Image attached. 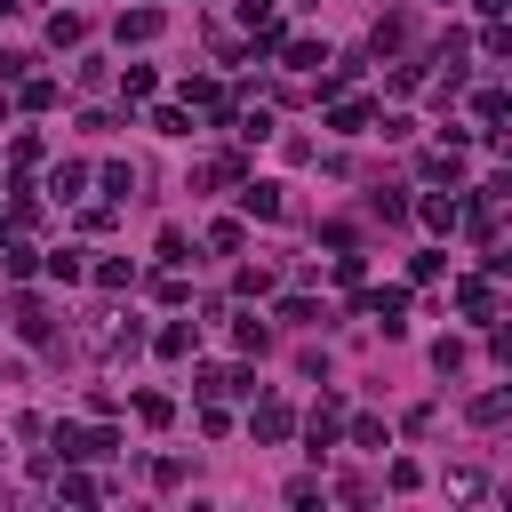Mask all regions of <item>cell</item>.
<instances>
[{
    "label": "cell",
    "mask_w": 512,
    "mask_h": 512,
    "mask_svg": "<svg viewBox=\"0 0 512 512\" xmlns=\"http://www.w3.org/2000/svg\"><path fill=\"white\" fill-rule=\"evenodd\" d=\"M288 200H280V184H264V176H240V216H256V224H272Z\"/></svg>",
    "instance_id": "1"
},
{
    "label": "cell",
    "mask_w": 512,
    "mask_h": 512,
    "mask_svg": "<svg viewBox=\"0 0 512 512\" xmlns=\"http://www.w3.org/2000/svg\"><path fill=\"white\" fill-rule=\"evenodd\" d=\"M112 448H120V432H80V448H72V464H80V456H112Z\"/></svg>",
    "instance_id": "29"
},
{
    "label": "cell",
    "mask_w": 512,
    "mask_h": 512,
    "mask_svg": "<svg viewBox=\"0 0 512 512\" xmlns=\"http://www.w3.org/2000/svg\"><path fill=\"white\" fill-rule=\"evenodd\" d=\"M472 8H480V16H504V0H472Z\"/></svg>",
    "instance_id": "33"
},
{
    "label": "cell",
    "mask_w": 512,
    "mask_h": 512,
    "mask_svg": "<svg viewBox=\"0 0 512 512\" xmlns=\"http://www.w3.org/2000/svg\"><path fill=\"white\" fill-rule=\"evenodd\" d=\"M48 40H56V48H80V40H88V24L64 8V16H48Z\"/></svg>",
    "instance_id": "15"
},
{
    "label": "cell",
    "mask_w": 512,
    "mask_h": 512,
    "mask_svg": "<svg viewBox=\"0 0 512 512\" xmlns=\"http://www.w3.org/2000/svg\"><path fill=\"white\" fill-rule=\"evenodd\" d=\"M184 104H200V112H216V120H224V88H216L208 72H192V80H184Z\"/></svg>",
    "instance_id": "9"
},
{
    "label": "cell",
    "mask_w": 512,
    "mask_h": 512,
    "mask_svg": "<svg viewBox=\"0 0 512 512\" xmlns=\"http://www.w3.org/2000/svg\"><path fill=\"white\" fill-rule=\"evenodd\" d=\"M424 176H432V184H456V176H464V160H456V152H432V160H424Z\"/></svg>",
    "instance_id": "27"
},
{
    "label": "cell",
    "mask_w": 512,
    "mask_h": 512,
    "mask_svg": "<svg viewBox=\"0 0 512 512\" xmlns=\"http://www.w3.org/2000/svg\"><path fill=\"white\" fill-rule=\"evenodd\" d=\"M504 416H512V392H480L472 400V424H504Z\"/></svg>",
    "instance_id": "18"
},
{
    "label": "cell",
    "mask_w": 512,
    "mask_h": 512,
    "mask_svg": "<svg viewBox=\"0 0 512 512\" xmlns=\"http://www.w3.org/2000/svg\"><path fill=\"white\" fill-rule=\"evenodd\" d=\"M336 432H344V408H336V400H320V408L304 416V448L320 456V448H336Z\"/></svg>",
    "instance_id": "2"
},
{
    "label": "cell",
    "mask_w": 512,
    "mask_h": 512,
    "mask_svg": "<svg viewBox=\"0 0 512 512\" xmlns=\"http://www.w3.org/2000/svg\"><path fill=\"white\" fill-rule=\"evenodd\" d=\"M432 368H440V376H448V368H464V344H456V336H440V344H432Z\"/></svg>",
    "instance_id": "31"
},
{
    "label": "cell",
    "mask_w": 512,
    "mask_h": 512,
    "mask_svg": "<svg viewBox=\"0 0 512 512\" xmlns=\"http://www.w3.org/2000/svg\"><path fill=\"white\" fill-rule=\"evenodd\" d=\"M360 312H368V320H384V336H400V312H408V288H376V296H360Z\"/></svg>",
    "instance_id": "4"
},
{
    "label": "cell",
    "mask_w": 512,
    "mask_h": 512,
    "mask_svg": "<svg viewBox=\"0 0 512 512\" xmlns=\"http://www.w3.org/2000/svg\"><path fill=\"white\" fill-rule=\"evenodd\" d=\"M152 128H160V136H192V112H184V104H160Z\"/></svg>",
    "instance_id": "21"
},
{
    "label": "cell",
    "mask_w": 512,
    "mask_h": 512,
    "mask_svg": "<svg viewBox=\"0 0 512 512\" xmlns=\"http://www.w3.org/2000/svg\"><path fill=\"white\" fill-rule=\"evenodd\" d=\"M472 112H480V128H496V120H504V88H480V96H472Z\"/></svg>",
    "instance_id": "26"
},
{
    "label": "cell",
    "mask_w": 512,
    "mask_h": 512,
    "mask_svg": "<svg viewBox=\"0 0 512 512\" xmlns=\"http://www.w3.org/2000/svg\"><path fill=\"white\" fill-rule=\"evenodd\" d=\"M192 336H200L192 320H168V328H160V352H168V360H184V352H192Z\"/></svg>",
    "instance_id": "17"
},
{
    "label": "cell",
    "mask_w": 512,
    "mask_h": 512,
    "mask_svg": "<svg viewBox=\"0 0 512 512\" xmlns=\"http://www.w3.org/2000/svg\"><path fill=\"white\" fill-rule=\"evenodd\" d=\"M232 136H240V144H264V136H272V112H264V104H256V112H240V128H232Z\"/></svg>",
    "instance_id": "22"
},
{
    "label": "cell",
    "mask_w": 512,
    "mask_h": 512,
    "mask_svg": "<svg viewBox=\"0 0 512 512\" xmlns=\"http://www.w3.org/2000/svg\"><path fill=\"white\" fill-rule=\"evenodd\" d=\"M152 32H160V8H128V16H120V48H128V40H152Z\"/></svg>",
    "instance_id": "13"
},
{
    "label": "cell",
    "mask_w": 512,
    "mask_h": 512,
    "mask_svg": "<svg viewBox=\"0 0 512 512\" xmlns=\"http://www.w3.org/2000/svg\"><path fill=\"white\" fill-rule=\"evenodd\" d=\"M56 104V80H24V112H48Z\"/></svg>",
    "instance_id": "30"
},
{
    "label": "cell",
    "mask_w": 512,
    "mask_h": 512,
    "mask_svg": "<svg viewBox=\"0 0 512 512\" xmlns=\"http://www.w3.org/2000/svg\"><path fill=\"white\" fill-rule=\"evenodd\" d=\"M80 184H88L80 160H56V168H48V192H56V200H80Z\"/></svg>",
    "instance_id": "10"
},
{
    "label": "cell",
    "mask_w": 512,
    "mask_h": 512,
    "mask_svg": "<svg viewBox=\"0 0 512 512\" xmlns=\"http://www.w3.org/2000/svg\"><path fill=\"white\" fill-rule=\"evenodd\" d=\"M240 24L256 32V48H280V40H288V32H280V8H272V0H240Z\"/></svg>",
    "instance_id": "3"
},
{
    "label": "cell",
    "mask_w": 512,
    "mask_h": 512,
    "mask_svg": "<svg viewBox=\"0 0 512 512\" xmlns=\"http://www.w3.org/2000/svg\"><path fill=\"white\" fill-rule=\"evenodd\" d=\"M368 120H376L368 104H352V96H328V128H336V136H360Z\"/></svg>",
    "instance_id": "6"
},
{
    "label": "cell",
    "mask_w": 512,
    "mask_h": 512,
    "mask_svg": "<svg viewBox=\"0 0 512 512\" xmlns=\"http://www.w3.org/2000/svg\"><path fill=\"white\" fill-rule=\"evenodd\" d=\"M232 288H240V296H272V264H240Z\"/></svg>",
    "instance_id": "24"
},
{
    "label": "cell",
    "mask_w": 512,
    "mask_h": 512,
    "mask_svg": "<svg viewBox=\"0 0 512 512\" xmlns=\"http://www.w3.org/2000/svg\"><path fill=\"white\" fill-rule=\"evenodd\" d=\"M232 336H240V352H264V344H272V328H264L256 312H240V320H232Z\"/></svg>",
    "instance_id": "16"
},
{
    "label": "cell",
    "mask_w": 512,
    "mask_h": 512,
    "mask_svg": "<svg viewBox=\"0 0 512 512\" xmlns=\"http://www.w3.org/2000/svg\"><path fill=\"white\" fill-rule=\"evenodd\" d=\"M0 272H8V280H32V272H40V248H24V240L0 232Z\"/></svg>",
    "instance_id": "7"
},
{
    "label": "cell",
    "mask_w": 512,
    "mask_h": 512,
    "mask_svg": "<svg viewBox=\"0 0 512 512\" xmlns=\"http://www.w3.org/2000/svg\"><path fill=\"white\" fill-rule=\"evenodd\" d=\"M352 448H384V424L376 416H352Z\"/></svg>",
    "instance_id": "32"
},
{
    "label": "cell",
    "mask_w": 512,
    "mask_h": 512,
    "mask_svg": "<svg viewBox=\"0 0 512 512\" xmlns=\"http://www.w3.org/2000/svg\"><path fill=\"white\" fill-rule=\"evenodd\" d=\"M40 272H48V280H64V288H72V280H80V272H88V264H80V248H48V256H40Z\"/></svg>",
    "instance_id": "12"
},
{
    "label": "cell",
    "mask_w": 512,
    "mask_h": 512,
    "mask_svg": "<svg viewBox=\"0 0 512 512\" xmlns=\"http://www.w3.org/2000/svg\"><path fill=\"white\" fill-rule=\"evenodd\" d=\"M280 56H288V72H312L320 64V40H280Z\"/></svg>",
    "instance_id": "20"
},
{
    "label": "cell",
    "mask_w": 512,
    "mask_h": 512,
    "mask_svg": "<svg viewBox=\"0 0 512 512\" xmlns=\"http://www.w3.org/2000/svg\"><path fill=\"white\" fill-rule=\"evenodd\" d=\"M96 184H104L112 200H128V192H136V168H128V160H104V168H96Z\"/></svg>",
    "instance_id": "14"
},
{
    "label": "cell",
    "mask_w": 512,
    "mask_h": 512,
    "mask_svg": "<svg viewBox=\"0 0 512 512\" xmlns=\"http://www.w3.org/2000/svg\"><path fill=\"white\" fill-rule=\"evenodd\" d=\"M120 88H128V104H136V96H152L160 80H152V64H128V72H120Z\"/></svg>",
    "instance_id": "25"
},
{
    "label": "cell",
    "mask_w": 512,
    "mask_h": 512,
    "mask_svg": "<svg viewBox=\"0 0 512 512\" xmlns=\"http://www.w3.org/2000/svg\"><path fill=\"white\" fill-rule=\"evenodd\" d=\"M208 248H216V256H232V248H240V224H232V216H216V224H208Z\"/></svg>",
    "instance_id": "28"
},
{
    "label": "cell",
    "mask_w": 512,
    "mask_h": 512,
    "mask_svg": "<svg viewBox=\"0 0 512 512\" xmlns=\"http://www.w3.org/2000/svg\"><path fill=\"white\" fill-rule=\"evenodd\" d=\"M128 280H136L128 256H104V264H96V288H128Z\"/></svg>",
    "instance_id": "23"
},
{
    "label": "cell",
    "mask_w": 512,
    "mask_h": 512,
    "mask_svg": "<svg viewBox=\"0 0 512 512\" xmlns=\"http://www.w3.org/2000/svg\"><path fill=\"white\" fill-rule=\"evenodd\" d=\"M416 216H424L432 232H456V200H448V192H424V200H416Z\"/></svg>",
    "instance_id": "11"
},
{
    "label": "cell",
    "mask_w": 512,
    "mask_h": 512,
    "mask_svg": "<svg viewBox=\"0 0 512 512\" xmlns=\"http://www.w3.org/2000/svg\"><path fill=\"white\" fill-rule=\"evenodd\" d=\"M136 416H144V424H152V432H160V424H168V416H176V400H168V392H136Z\"/></svg>",
    "instance_id": "19"
},
{
    "label": "cell",
    "mask_w": 512,
    "mask_h": 512,
    "mask_svg": "<svg viewBox=\"0 0 512 512\" xmlns=\"http://www.w3.org/2000/svg\"><path fill=\"white\" fill-rule=\"evenodd\" d=\"M456 304H464V320H496V280L480 272V280H464L456 288Z\"/></svg>",
    "instance_id": "5"
},
{
    "label": "cell",
    "mask_w": 512,
    "mask_h": 512,
    "mask_svg": "<svg viewBox=\"0 0 512 512\" xmlns=\"http://www.w3.org/2000/svg\"><path fill=\"white\" fill-rule=\"evenodd\" d=\"M248 424H256V440H288V432H296V416H288L280 400H264V408H256Z\"/></svg>",
    "instance_id": "8"
}]
</instances>
